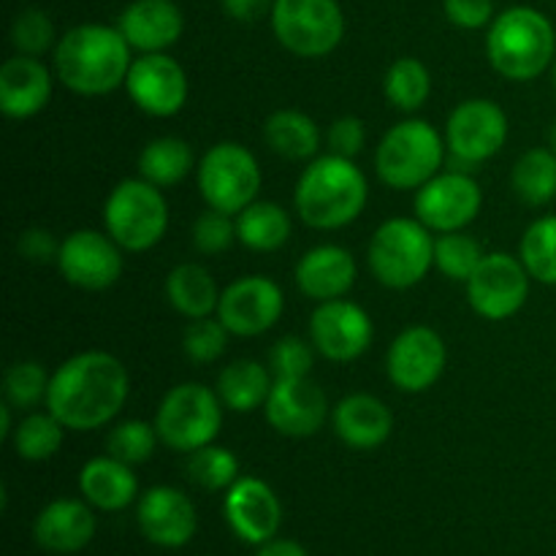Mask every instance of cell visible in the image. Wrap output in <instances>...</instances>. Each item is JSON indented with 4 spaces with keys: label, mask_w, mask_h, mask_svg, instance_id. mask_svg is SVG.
Segmentation results:
<instances>
[{
    "label": "cell",
    "mask_w": 556,
    "mask_h": 556,
    "mask_svg": "<svg viewBox=\"0 0 556 556\" xmlns=\"http://www.w3.org/2000/svg\"><path fill=\"white\" fill-rule=\"evenodd\" d=\"M128 394L125 364L106 351H85L54 369L43 405L71 432H92L119 416Z\"/></svg>",
    "instance_id": "obj_1"
},
{
    "label": "cell",
    "mask_w": 556,
    "mask_h": 556,
    "mask_svg": "<svg viewBox=\"0 0 556 556\" xmlns=\"http://www.w3.org/2000/svg\"><path fill=\"white\" fill-rule=\"evenodd\" d=\"M130 63V43L119 27L98 22L71 27L54 47V76L85 98L109 96L125 87Z\"/></svg>",
    "instance_id": "obj_2"
},
{
    "label": "cell",
    "mask_w": 556,
    "mask_h": 556,
    "mask_svg": "<svg viewBox=\"0 0 556 556\" xmlns=\"http://www.w3.org/2000/svg\"><path fill=\"white\" fill-rule=\"evenodd\" d=\"M369 185L353 157L329 152L304 168L293 190V206L304 226L315 231H340L362 217Z\"/></svg>",
    "instance_id": "obj_3"
},
{
    "label": "cell",
    "mask_w": 556,
    "mask_h": 556,
    "mask_svg": "<svg viewBox=\"0 0 556 556\" xmlns=\"http://www.w3.org/2000/svg\"><path fill=\"white\" fill-rule=\"evenodd\" d=\"M489 65L508 81H532L556 58V30L543 11L510 5L500 11L486 33Z\"/></svg>",
    "instance_id": "obj_4"
},
{
    "label": "cell",
    "mask_w": 556,
    "mask_h": 556,
    "mask_svg": "<svg viewBox=\"0 0 556 556\" xmlns=\"http://www.w3.org/2000/svg\"><path fill=\"white\" fill-rule=\"evenodd\" d=\"M448 147L427 119H402L391 125L375 150V172L391 190H418L445 166Z\"/></svg>",
    "instance_id": "obj_5"
},
{
    "label": "cell",
    "mask_w": 556,
    "mask_h": 556,
    "mask_svg": "<svg viewBox=\"0 0 556 556\" xmlns=\"http://www.w3.org/2000/svg\"><path fill=\"white\" fill-rule=\"evenodd\" d=\"M375 280L391 291L418 286L434 266V237L418 217H391L375 228L367 248Z\"/></svg>",
    "instance_id": "obj_6"
},
{
    "label": "cell",
    "mask_w": 556,
    "mask_h": 556,
    "mask_svg": "<svg viewBox=\"0 0 556 556\" xmlns=\"http://www.w3.org/2000/svg\"><path fill=\"white\" fill-rule=\"evenodd\" d=\"M103 228L128 253H147L168 231V204L144 177L123 179L103 201Z\"/></svg>",
    "instance_id": "obj_7"
},
{
    "label": "cell",
    "mask_w": 556,
    "mask_h": 556,
    "mask_svg": "<svg viewBox=\"0 0 556 556\" xmlns=\"http://www.w3.org/2000/svg\"><path fill=\"white\" fill-rule=\"evenodd\" d=\"M223 402L204 383H179L166 391L155 413L157 438L166 448L193 454L212 445L223 427Z\"/></svg>",
    "instance_id": "obj_8"
},
{
    "label": "cell",
    "mask_w": 556,
    "mask_h": 556,
    "mask_svg": "<svg viewBox=\"0 0 556 556\" xmlns=\"http://www.w3.org/2000/svg\"><path fill=\"white\" fill-rule=\"evenodd\" d=\"M195 177H199L201 199L206 201V206L233 217L258 199L261 182H264L255 155L239 141L212 144L201 155Z\"/></svg>",
    "instance_id": "obj_9"
},
{
    "label": "cell",
    "mask_w": 556,
    "mask_h": 556,
    "mask_svg": "<svg viewBox=\"0 0 556 556\" xmlns=\"http://www.w3.org/2000/svg\"><path fill=\"white\" fill-rule=\"evenodd\" d=\"M269 22L280 47L304 60L326 58L345 38V14L337 0H275Z\"/></svg>",
    "instance_id": "obj_10"
},
{
    "label": "cell",
    "mask_w": 556,
    "mask_h": 556,
    "mask_svg": "<svg viewBox=\"0 0 556 556\" xmlns=\"http://www.w3.org/2000/svg\"><path fill=\"white\" fill-rule=\"evenodd\" d=\"M508 141V114L489 98L462 101L445 123V166L472 174L481 163L497 155Z\"/></svg>",
    "instance_id": "obj_11"
},
{
    "label": "cell",
    "mask_w": 556,
    "mask_h": 556,
    "mask_svg": "<svg viewBox=\"0 0 556 556\" xmlns=\"http://www.w3.org/2000/svg\"><path fill=\"white\" fill-rule=\"evenodd\" d=\"M530 271L510 253H486L465 282L472 313L486 320H508L530 296Z\"/></svg>",
    "instance_id": "obj_12"
},
{
    "label": "cell",
    "mask_w": 556,
    "mask_h": 556,
    "mask_svg": "<svg viewBox=\"0 0 556 556\" xmlns=\"http://www.w3.org/2000/svg\"><path fill=\"white\" fill-rule=\"evenodd\" d=\"M413 206H416L418 220L432 233L465 231L481 215L483 193L472 174L448 168L416 190Z\"/></svg>",
    "instance_id": "obj_13"
},
{
    "label": "cell",
    "mask_w": 556,
    "mask_h": 556,
    "mask_svg": "<svg viewBox=\"0 0 556 556\" xmlns=\"http://www.w3.org/2000/svg\"><path fill=\"white\" fill-rule=\"evenodd\" d=\"M375 337L367 309L348 299L320 302L309 315V342L315 351L334 364H351L369 351Z\"/></svg>",
    "instance_id": "obj_14"
},
{
    "label": "cell",
    "mask_w": 556,
    "mask_h": 556,
    "mask_svg": "<svg viewBox=\"0 0 556 556\" xmlns=\"http://www.w3.org/2000/svg\"><path fill=\"white\" fill-rule=\"evenodd\" d=\"M54 264L74 288L106 291L123 277V248L106 231L79 228L60 242Z\"/></svg>",
    "instance_id": "obj_15"
},
{
    "label": "cell",
    "mask_w": 556,
    "mask_h": 556,
    "mask_svg": "<svg viewBox=\"0 0 556 556\" xmlns=\"http://www.w3.org/2000/svg\"><path fill=\"white\" fill-rule=\"evenodd\" d=\"M282 309L286 296L271 277L244 275L220 293L217 318L233 337H261L275 329Z\"/></svg>",
    "instance_id": "obj_16"
},
{
    "label": "cell",
    "mask_w": 556,
    "mask_h": 556,
    "mask_svg": "<svg viewBox=\"0 0 556 556\" xmlns=\"http://www.w3.org/2000/svg\"><path fill=\"white\" fill-rule=\"evenodd\" d=\"M448 351L443 337L429 326H410L400 331L386 356L389 380L405 394H424L445 372Z\"/></svg>",
    "instance_id": "obj_17"
},
{
    "label": "cell",
    "mask_w": 556,
    "mask_h": 556,
    "mask_svg": "<svg viewBox=\"0 0 556 556\" xmlns=\"http://www.w3.org/2000/svg\"><path fill=\"white\" fill-rule=\"evenodd\" d=\"M130 101L136 109L157 119L174 117L188 103V74L182 65L166 52L141 54L130 63L128 79H125Z\"/></svg>",
    "instance_id": "obj_18"
},
{
    "label": "cell",
    "mask_w": 556,
    "mask_h": 556,
    "mask_svg": "<svg viewBox=\"0 0 556 556\" xmlns=\"http://www.w3.org/2000/svg\"><path fill=\"white\" fill-rule=\"evenodd\" d=\"M266 421L282 438H313L324 429L329 400L313 378L277 380L264 405Z\"/></svg>",
    "instance_id": "obj_19"
},
{
    "label": "cell",
    "mask_w": 556,
    "mask_h": 556,
    "mask_svg": "<svg viewBox=\"0 0 556 556\" xmlns=\"http://www.w3.org/2000/svg\"><path fill=\"white\" fill-rule=\"evenodd\" d=\"M139 530L152 546L182 548L199 530L193 500L174 486H152L136 505Z\"/></svg>",
    "instance_id": "obj_20"
},
{
    "label": "cell",
    "mask_w": 556,
    "mask_h": 556,
    "mask_svg": "<svg viewBox=\"0 0 556 556\" xmlns=\"http://www.w3.org/2000/svg\"><path fill=\"white\" fill-rule=\"evenodd\" d=\"M223 510L233 535L253 546H264L266 541L277 538L282 525L280 497L269 483L253 476H242L231 489H226Z\"/></svg>",
    "instance_id": "obj_21"
},
{
    "label": "cell",
    "mask_w": 556,
    "mask_h": 556,
    "mask_svg": "<svg viewBox=\"0 0 556 556\" xmlns=\"http://www.w3.org/2000/svg\"><path fill=\"white\" fill-rule=\"evenodd\" d=\"M358 266L351 250L340 244H318L299 258L293 269L296 288L313 302H331L345 299L356 286Z\"/></svg>",
    "instance_id": "obj_22"
},
{
    "label": "cell",
    "mask_w": 556,
    "mask_h": 556,
    "mask_svg": "<svg viewBox=\"0 0 556 556\" xmlns=\"http://www.w3.org/2000/svg\"><path fill=\"white\" fill-rule=\"evenodd\" d=\"M117 27L136 52H166L182 38L185 16L174 0H134L119 14Z\"/></svg>",
    "instance_id": "obj_23"
},
{
    "label": "cell",
    "mask_w": 556,
    "mask_h": 556,
    "mask_svg": "<svg viewBox=\"0 0 556 556\" xmlns=\"http://www.w3.org/2000/svg\"><path fill=\"white\" fill-rule=\"evenodd\" d=\"M52 71L41 58L14 54L0 65V112L9 119H30L52 98Z\"/></svg>",
    "instance_id": "obj_24"
},
{
    "label": "cell",
    "mask_w": 556,
    "mask_h": 556,
    "mask_svg": "<svg viewBox=\"0 0 556 556\" xmlns=\"http://www.w3.org/2000/svg\"><path fill=\"white\" fill-rule=\"evenodd\" d=\"M331 427L348 448L372 451L394 432V413L372 394H348L331 410Z\"/></svg>",
    "instance_id": "obj_25"
},
{
    "label": "cell",
    "mask_w": 556,
    "mask_h": 556,
    "mask_svg": "<svg viewBox=\"0 0 556 556\" xmlns=\"http://www.w3.org/2000/svg\"><path fill=\"white\" fill-rule=\"evenodd\" d=\"M96 535V516L87 500H54L33 521V538L52 554H76Z\"/></svg>",
    "instance_id": "obj_26"
},
{
    "label": "cell",
    "mask_w": 556,
    "mask_h": 556,
    "mask_svg": "<svg viewBox=\"0 0 556 556\" xmlns=\"http://www.w3.org/2000/svg\"><path fill=\"white\" fill-rule=\"evenodd\" d=\"M79 492L92 508L117 514L125 510L139 494V481L125 462L114 456H96L79 470Z\"/></svg>",
    "instance_id": "obj_27"
},
{
    "label": "cell",
    "mask_w": 556,
    "mask_h": 556,
    "mask_svg": "<svg viewBox=\"0 0 556 556\" xmlns=\"http://www.w3.org/2000/svg\"><path fill=\"white\" fill-rule=\"evenodd\" d=\"M275 375L255 358H237L217 375V396L233 413H253L266 405Z\"/></svg>",
    "instance_id": "obj_28"
},
{
    "label": "cell",
    "mask_w": 556,
    "mask_h": 556,
    "mask_svg": "<svg viewBox=\"0 0 556 556\" xmlns=\"http://www.w3.org/2000/svg\"><path fill=\"white\" fill-rule=\"evenodd\" d=\"M220 293L212 271L201 264H179L166 277V299L182 318L199 320L217 313Z\"/></svg>",
    "instance_id": "obj_29"
},
{
    "label": "cell",
    "mask_w": 556,
    "mask_h": 556,
    "mask_svg": "<svg viewBox=\"0 0 556 556\" xmlns=\"http://www.w3.org/2000/svg\"><path fill=\"white\" fill-rule=\"evenodd\" d=\"M264 139L275 155L288 161H309L320 150V128L299 109H277L264 123Z\"/></svg>",
    "instance_id": "obj_30"
},
{
    "label": "cell",
    "mask_w": 556,
    "mask_h": 556,
    "mask_svg": "<svg viewBox=\"0 0 556 556\" xmlns=\"http://www.w3.org/2000/svg\"><path fill=\"white\" fill-rule=\"evenodd\" d=\"M291 233V215L275 201L255 199L237 215V239L255 253H277Z\"/></svg>",
    "instance_id": "obj_31"
},
{
    "label": "cell",
    "mask_w": 556,
    "mask_h": 556,
    "mask_svg": "<svg viewBox=\"0 0 556 556\" xmlns=\"http://www.w3.org/2000/svg\"><path fill=\"white\" fill-rule=\"evenodd\" d=\"M195 166L193 147L179 136H161L144 144L139 155V177L157 188H174L182 182Z\"/></svg>",
    "instance_id": "obj_32"
},
{
    "label": "cell",
    "mask_w": 556,
    "mask_h": 556,
    "mask_svg": "<svg viewBox=\"0 0 556 556\" xmlns=\"http://www.w3.org/2000/svg\"><path fill=\"white\" fill-rule=\"evenodd\" d=\"M514 193L530 206H546L556 199V152L552 147H532L510 172Z\"/></svg>",
    "instance_id": "obj_33"
},
{
    "label": "cell",
    "mask_w": 556,
    "mask_h": 556,
    "mask_svg": "<svg viewBox=\"0 0 556 556\" xmlns=\"http://www.w3.org/2000/svg\"><path fill=\"white\" fill-rule=\"evenodd\" d=\"M65 427L58 416L52 413L30 410L11 434V445H14L16 456L25 462H47L63 448Z\"/></svg>",
    "instance_id": "obj_34"
},
{
    "label": "cell",
    "mask_w": 556,
    "mask_h": 556,
    "mask_svg": "<svg viewBox=\"0 0 556 556\" xmlns=\"http://www.w3.org/2000/svg\"><path fill=\"white\" fill-rule=\"evenodd\" d=\"M383 92L400 112L413 114L432 96V74L418 58H400L386 71Z\"/></svg>",
    "instance_id": "obj_35"
},
{
    "label": "cell",
    "mask_w": 556,
    "mask_h": 556,
    "mask_svg": "<svg viewBox=\"0 0 556 556\" xmlns=\"http://www.w3.org/2000/svg\"><path fill=\"white\" fill-rule=\"evenodd\" d=\"M519 258L532 280L556 286V215L538 217L530 223L519 244Z\"/></svg>",
    "instance_id": "obj_36"
},
{
    "label": "cell",
    "mask_w": 556,
    "mask_h": 556,
    "mask_svg": "<svg viewBox=\"0 0 556 556\" xmlns=\"http://www.w3.org/2000/svg\"><path fill=\"white\" fill-rule=\"evenodd\" d=\"M483 248L478 239H472L470 233L451 231L440 233L434 239V266L443 271L448 280L467 282L472 277V271L478 269V264L483 261Z\"/></svg>",
    "instance_id": "obj_37"
},
{
    "label": "cell",
    "mask_w": 556,
    "mask_h": 556,
    "mask_svg": "<svg viewBox=\"0 0 556 556\" xmlns=\"http://www.w3.org/2000/svg\"><path fill=\"white\" fill-rule=\"evenodd\" d=\"M157 443H161V438H157L155 424L141 421V418H128V421H119L117 427L109 429L106 454L130 467L144 465L155 454Z\"/></svg>",
    "instance_id": "obj_38"
},
{
    "label": "cell",
    "mask_w": 556,
    "mask_h": 556,
    "mask_svg": "<svg viewBox=\"0 0 556 556\" xmlns=\"http://www.w3.org/2000/svg\"><path fill=\"white\" fill-rule=\"evenodd\" d=\"M188 472L199 486L206 492H223L231 489L239 481V459L233 451L223 448V445H204V448L193 451L188 462Z\"/></svg>",
    "instance_id": "obj_39"
},
{
    "label": "cell",
    "mask_w": 556,
    "mask_h": 556,
    "mask_svg": "<svg viewBox=\"0 0 556 556\" xmlns=\"http://www.w3.org/2000/svg\"><path fill=\"white\" fill-rule=\"evenodd\" d=\"M47 369L38 362H16L5 369L3 375V396L11 407L20 410H36L41 402H47L49 394Z\"/></svg>",
    "instance_id": "obj_40"
},
{
    "label": "cell",
    "mask_w": 556,
    "mask_h": 556,
    "mask_svg": "<svg viewBox=\"0 0 556 556\" xmlns=\"http://www.w3.org/2000/svg\"><path fill=\"white\" fill-rule=\"evenodd\" d=\"M11 47L16 49V54H27V58H41L43 52L58 47L52 16L41 9L20 11L11 25Z\"/></svg>",
    "instance_id": "obj_41"
},
{
    "label": "cell",
    "mask_w": 556,
    "mask_h": 556,
    "mask_svg": "<svg viewBox=\"0 0 556 556\" xmlns=\"http://www.w3.org/2000/svg\"><path fill=\"white\" fill-rule=\"evenodd\" d=\"M228 337L231 331L223 326L220 318L210 315V318L190 320L182 337V351L193 364H212L226 353Z\"/></svg>",
    "instance_id": "obj_42"
},
{
    "label": "cell",
    "mask_w": 556,
    "mask_h": 556,
    "mask_svg": "<svg viewBox=\"0 0 556 556\" xmlns=\"http://www.w3.org/2000/svg\"><path fill=\"white\" fill-rule=\"evenodd\" d=\"M315 345L304 342L302 337L288 334L277 340L269 351V369L277 380L309 378L315 367Z\"/></svg>",
    "instance_id": "obj_43"
},
{
    "label": "cell",
    "mask_w": 556,
    "mask_h": 556,
    "mask_svg": "<svg viewBox=\"0 0 556 556\" xmlns=\"http://www.w3.org/2000/svg\"><path fill=\"white\" fill-rule=\"evenodd\" d=\"M193 244L204 255H223L237 242V217L206 206L193 223Z\"/></svg>",
    "instance_id": "obj_44"
},
{
    "label": "cell",
    "mask_w": 556,
    "mask_h": 556,
    "mask_svg": "<svg viewBox=\"0 0 556 556\" xmlns=\"http://www.w3.org/2000/svg\"><path fill=\"white\" fill-rule=\"evenodd\" d=\"M443 11L451 25L462 30H481L494 22V0H443Z\"/></svg>",
    "instance_id": "obj_45"
},
{
    "label": "cell",
    "mask_w": 556,
    "mask_h": 556,
    "mask_svg": "<svg viewBox=\"0 0 556 556\" xmlns=\"http://www.w3.org/2000/svg\"><path fill=\"white\" fill-rule=\"evenodd\" d=\"M329 147L334 155L342 157H356L358 152L367 144V128H364V119L345 114V117H337L329 128Z\"/></svg>",
    "instance_id": "obj_46"
},
{
    "label": "cell",
    "mask_w": 556,
    "mask_h": 556,
    "mask_svg": "<svg viewBox=\"0 0 556 556\" xmlns=\"http://www.w3.org/2000/svg\"><path fill=\"white\" fill-rule=\"evenodd\" d=\"M20 253L33 264H49V261H58L60 242L47 228H27L20 237Z\"/></svg>",
    "instance_id": "obj_47"
},
{
    "label": "cell",
    "mask_w": 556,
    "mask_h": 556,
    "mask_svg": "<svg viewBox=\"0 0 556 556\" xmlns=\"http://www.w3.org/2000/svg\"><path fill=\"white\" fill-rule=\"evenodd\" d=\"M220 3L231 20L244 22V25L258 22L261 16L271 14V9H275V0H220Z\"/></svg>",
    "instance_id": "obj_48"
},
{
    "label": "cell",
    "mask_w": 556,
    "mask_h": 556,
    "mask_svg": "<svg viewBox=\"0 0 556 556\" xmlns=\"http://www.w3.org/2000/svg\"><path fill=\"white\" fill-rule=\"evenodd\" d=\"M255 556H309V554L304 552L302 543L288 541V538H271V541H266L264 546L258 548V554Z\"/></svg>",
    "instance_id": "obj_49"
},
{
    "label": "cell",
    "mask_w": 556,
    "mask_h": 556,
    "mask_svg": "<svg viewBox=\"0 0 556 556\" xmlns=\"http://www.w3.org/2000/svg\"><path fill=\"white\" fill-rule=\"evenodd\" d=\"M11 434H14V424H11V405L5 402L0 407V440H11Z\"/></svg>",
    "instance_id": "obj_50"
},
{
    "label": "cell",
    "mask_w": 556,
    "mask_h": 556,
    "mask_svg": "<svg viewBox=\"0 0 556 556\" xmlns=\"http://www.w3.org/2000/svg\"><path fill=\"white\" fill-rule=\"evenodd\" d=\"M548 144H552V150L556 152V123L552 125V134H548Z\"/></svg>",
    "instance_id": "obj_51"
},
{
    "label": "cell",
    "mask_w": 556,
    "mask_h": 556,
    "mask_svg": "<svg viewBox=\"0 0 556 556\" xmlns=\"http://www.w3.org/2000/svg\"><path fill=\"white\" fill-rule=\"evenodd\" d=\"M552 68H554V87H556V58H554V65H552Z\"/></svg>",
    "instance_id": "obj_52"
}]
</instances>
